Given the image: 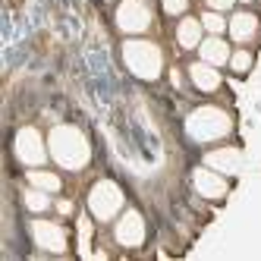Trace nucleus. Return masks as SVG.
Instances as JSON below:
<instances>
[{"label":"nucleus","instance_id":"obj_1","mask_svg":"<svg viewBox=\"0 0 261 261\" xmlns=\"http://www.w3.org/2000/svg\"><path fill=\"white\" fill-rule=\"evenodd\" d=\"M50 154L60 167H66V170H79V167L88 164V142L79 129L57 126L50 133Z\"/></svg>","mask_w":261,"mask_h":261},{"label":"nucleus","instance_id":"obj_2","mask_svg":"<svg viewBox=\"0 0 261 261\" xmlns=\"http://www.w3.org/2000/svg\"><path fill=\"white\" fill-rule=\"evenodd\" d=\"M186 129H189V136L195 142H211V139H220L230 133V117L217 107H201L189 117Z\"/></svg>","mask_w":261,"mask_h":261},{"label":"nucleus","instance_id":"obj_3","mask_svg":"<svg viewBox=\"0 0 261 261\" xmlns=\"http://www.w3.org/2000/svg\"><path fill=\"white\" fill-rule=\"evenodd\" d=\"M123 57H126V66L136 72L139 79H158L161 72V50L148 41H129L123 47Z\"/></svg>","mask_w":261,"mask_h":261},{"label":"nucleus","instance_id":"obj_4","mask_svg":"<svg viewBox=\"0 0 261 261\" xmlns=\"http://www.w3.org/2000/svg\"><path fill=\"white\" fill-rule=\"evenodd\" d=\"M88 208L98 220H110L123 208V192L114 182H98L95 189H91V195H88Z\"/></svg>","mask_w":261,"mask_h":261},{"label":"nucleus","instance_id":"obj_5","mask_svg":"<svg viewBox=\"0 0 261 261\" xmlns=\"http://www.w3.org/2000/svg\"><path fill=\"white\" fill-rule=\"evenodd\" d=\"M117 22L123 32H145L148 22H151V13H148V7L142 4V0H123L120 10H117Z\"/></svg>","mask_w":261,"mask_h":261},{"label":"nucleus","instance_id":"obj_6","mask_svg":"<svg viewBox=\"0 0 261 261\" xmlns=\"http://www.w3.org/2000/svg\"><path fill=\"white\" fill-rule=\"evenodd\" d=\"M16 154H19V161H25V164H41L47 158L44 145H41V136L35 133V129H22V133L16 136Z\"/></svg>","mask_w":261,"mask_h":261},{"label":"nucleus","instance_id":"obj_7","mask_svg":"<svg viewBox=\"0 0 261 261\" xmlns=\"http://www.w3.org/2000/svg\"><path fill=\"white\" fill-rule=\"evenodd\" d=\"M32 233H35V242H38L41 249H50V252H63L66 249V236H63V230L57 227V223L38 220L32 227Z\"/></svg>","mask_w":261,"mask_h":261},{"label":"nucleus","instance_id":"obj_8","mask_svg":"<svg viewBox=\"0 0 261 261\" xmlns=\"http://www.w3.org/2000/svg\"><path fill=\"white\" fill-rule=\"evenodd\" d=\"M145 239V223L136 211H126V217L120 220L117 227V242L120 246H139V242Z\"/></svg>","mask_w":261,"mask_h":261},{"label":"nucleus","instance_id":"obj_9","mask_svg":"<svg viewBox=\"0 0 261 261\" xmlns=\"http://www.w3.org/2000/svg\"><path fill=\"white\" fill-rule=\"evenodd\" d=\"M195 189L204 198H220V195H227V182L208 167V170H195Z\"/></svg>","mask_w":261,"mask_h":261},{"label":"nucleus","instance_id":"obj_10","mask_svg":"<svg viewBox=\"0 0 261 261\" xmlns=\"http://www.w3.org/2000/svg\"><path fill=\"white\" fill-rule=\"evenodd\" d=\"M204 161H208L211 170H220V173H236L239 164H242V158H239L236 148H220V151H211Z\"/></svg>","mask_w":261,"mask_h":261},{"label":"nucleus","instance_id":"obj_11","mask_svg":"<svg viewBox=\"0 0 261 261\" xmlns=\"http://www.w3.org/2000/svg\"><path fill=\"white\" fill-rule=\"evenodd\" d=\"M189 76H192V82H195L201 91H214V88L220 85V76H217V69H214L211 63H195V66L189 69Z\"/></svg>","mask_w":261,"mask_h":261},{"label":"nucleus","instance_id":"obj_12","mask_svg":"<svg viewBox=\"0 0 261 261\" xmlns=\"http://www.w3.org/2000/svg\"><path fill=\"white\" fill-rule=\"evenodd\" d=\"M255 29H258V19H255L252 13H236L233 19H230V32H233L236 41H249L252 35H255Z\"/></svg>","mask_w":261,"mask_h":261},{"label":"nucleus","instance_id":"obj_13","mask_svg":"<svg viewBox=\"0 0 261 261\" xmlns=\"http://www.w3.org/2000/svg\"><path fill=\"white\" fill-rule=\"evenodd\" d=\"M201 60L211 63V66H220V63L230 60V50L220 38H208V41H201Z\"/></svg>","mask_w":261,"mask_h":261},{"label":"nucleus","instance_id":"obj_14","mask_svg":"<svg viewBox=\"0 0 261 261\" xmlns=\"http://www.w3.org/2000/svg\"><path fill=\"white\" fill-rule=\"evenodd\" d=\"M179 44L182 47H195L198 44V38H201V22H195V19H182V25H179Z\"/></svg>","mask_w":261,"mask_h":261},{"label":"nucleus","instance_id":"obj_15","mask_svg":"<svg viewBox=\"0 0 261 261\" xmlns=\"http://www.w3.org/2000/svg\"><path fill=\"white\" fill-rule=\"evenodd\" d=\"M29 182L35 186V189H44V192H57L60 189V179L54 176V173H41V170L29 173Z\"/></svg>","mask_w":261,"mask_h":261},{"label":"nucleus","instance_id":"obj_16","mask_svg":"<svg viewBox=\"0 0 261 261\" xmlns=\"http://www.w3.org/2000/svg\"><path fill=\"white\" fill-rule=\"evenodd\" d=\"M22 198H25V204H29L32 211H44L47 204H50V201H47V195H44V189H38V192H32V189H29Z\"/></svg>","mask_w":261,"mask_h":261},{"label":"nucleus","instance_id":"obj_17","mask_svg":"<svg viewBox=\"0 0 261 261\" xmlns=\"http://www.w3.org/2000/svg\"><path fill=\"white\" fill-rule=\"evenodd\" d=\"M201 25L208 29V32H214V35H217V32H223V29H227V22H223V19H220L217 13H204V16H201Z\"/></svg>","mask_w":261,"mask_h":261},{"label":"nucleus","instance_id":"obj_18","mask_svg":"<svg viewBox=\"0 0 261 261\" xmlns=\"http://www.w3.org/2000/svg\"><path fill=\"white\" fill-rule=\"evenodd\" d=\"M230 63H233L236 72H246V69L252 66V54H249V50H239V54H233V60H230Z\"/></svg>","mask_w":261,"mask_h":261},{"label":"nucleus","instance_id":"obj_19","mask_svg":"<svg viewBox=\"0 0 261 261\" xmlns=\"http://www.w3.org/2000/svg\"><path fill=\"white\" fill-rule=\"evenodd\" d=\"M164 10L176 16V13H182V10H186V0H164Z\"/></svg>","mask_w":261,"mask_h":261},{"label":"nucleus","instance_id":"obj_20","mask_svg":"<svg viewBox=\"0 0 261 261\" xmlns=\"http://www.w3.org/2000/svg\"><path fill=\"white\" fill-rule=\"evenodd\" d=\"M233 4H236V0H208V7H211V10H230Z\"/></svg>","mask_w":261,"mask_h":261}]
</instances>
